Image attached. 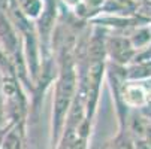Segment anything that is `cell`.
I'll return each instance as SVG.
<instances>
[{
    "label": "cell",
    "mask_w": 151,
    "mask_h": 149,
    "mask_svg": "<svg viewBox=\"0 0 151 149\" xmlns=\"http://www.w3.org/2000/svg\"><path fill=\"white\" fill-rule=\"evenodd\" d=\"M57 76L54 81L52 96V115H51V133H50V149H55L60 136L64 128L68 113L73 103L78 75L75 64V52H60L55 55Z\"/></svg>",
    "instance_id": "1"
},
{
    "label": "cell",
    "mask_w": 151,
    "mask_h": 149,
    "mask_svg": "<svg viewBox=\"0 0 151 149\" xmlns=\"http://www.w3.org/2000/svg\"><path fill=\"white\" fill-rule=\"evenodd\" d=\"M0 93L5 98L9 124H27L30 98L27 97L21 81L17 76H2V91Z\"/></svg>",
    "instance_id": "2"
},
{
    "label": "cell",
    "mask_w": 151,
    "mask_h": 149,
    "mask_svg": "<svg viewBox=\"0 0 151 149\" xmlns=\"http://www.w3.org/2000/svg\"><path fill=\"white\" fill-rule=\"evenodd\" d=\"M105 52L111 58L112 63L117 66H123L126 63L130 61L135 48L130 40L126 37H118V36H109L105 39Z\"/></svg>",
    "instance_id": "3"
},
{
    "label": "cell",
    "mask_w": 151,
    "mask_h": 149,
    "mask_svg": "<svg viewBox=\"0 0 151 149\" xmlns=\"http://www.w3.org/2000/svg\"><path fill=\"white\" fill-rule=\"evenodd\" d=\"M0 149H26V124L11 125Z\"/></svg>",
    "instance_id": "4"
},
{
    "label": "cell",
    "mask_w": 151,
    "mask_h": 149,
    "mask_svg": "<svg viewBox=\"0 0 151 149\" xmlns=\"http://www.w3.org/2000/svg\"><path fill=\"white\" fill-rule=\"evenodd\" d=\"M121 98L124 101L126 106L130 108H139L144 106L147 101V93L144 90V87L141 85H135V83H124V87L121 90Z\"/></svg>",
    "instance_id": "5"
},
{
    "label": "cell",
    "mask_w": 151,
    "mask_h": 149,
    "mask_svg": "<svg viewBox=\"0 0 151 149\" xmlns=\"http://www.w3.org/2000/svg\"><path fill=\"white\" fill-rule=\"evenodd\" d=\"M15 5L24 18L36 23L45 9V0H15Z\"/></svg>",
    "instance_id": "6"
},
{
    "label": "cell",
    "mask_w": 151,
    "mask_h": 149,
    "mask_svg": "<svg viewBox=\"0 0 151 149\" xmlns=\"http://www.w3.org/2000/svg\"><path fill=\"white\" fill-rule=\"evenodd\" d=\"M111 149H135V142L127 133H120L117 139L112 142Z\"/></svg>",
    "instance_id": "7"
},
{
    "label": "cell",
    "mask_w": 151,
    "mask_h": 149,
    "mask_svg": "<svg viewBox=\"0 0 151 149\" xmlns=\"http://www.w3.org/2000/svg\"><path fill=\"white\" fill-rule=\"evenodd\" d=\"M9 125V121H8V115H6V106H5V98L0 93V130L5 128V127Z\"/></svg>",
    "instance_id": "8"
},
{
    "label": "cell",
    "mask_w": 151,
    "mask_h": 149,
    "mask_svg": "<svg viewBox=\"0 0 151 149\" xmlns=\"http://www.w3.org/2000/svg\"><path fill=\"white\" fill-rule=\"evenodd\" d=\"M147 98H148V100H151V91H150V93L147 94Z\"/></svg>",
    "instance_id": "9"
}]
</instances>
